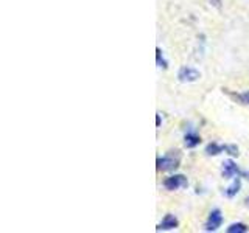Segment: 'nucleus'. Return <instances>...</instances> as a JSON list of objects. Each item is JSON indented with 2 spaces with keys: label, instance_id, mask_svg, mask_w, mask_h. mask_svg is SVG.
I'll return each mask as SVG.
<instances>
[{
  "label": "nucleus",
  "instance_id": "13",
  "mask_svg": "<svg viewBox=\"0 0 249 233\" xmlns=\"http://www.w3.org/2000/svg\"><path fill=\"white\" fill-rule=\"evenodd\" d=\"M210 2H212L215 6H220V3H221V0H210Z\"/></svg>",
  "mask_w": 249,
  "mask_h": 233
},
{
  "label": "nucleus",
  "instance_id": "4",
  "mask_svg": "<svg viewBox=\"0 0 249 233\" xmlns=\"http://www.w3.org/2000/svg\"><path fill=\"white\" fill-rule=\"evenodd\" d=\"M163 186H165L168 191H175V190L182 188V186H187V179L182 174L170 176L163 181Z\"/></svg>",
  "mask_w": 249,
  "mask_h": 233
},
{
  "label": "nucleus",
  "instance_id": "11",
  "mask_svg": "<svg viewBox=\"0 0 249 233\" xmlns=\"http://www.w3.org/2000/svg\"><path fill=\"white\" fill-rule=\"evenodd\" d=\"M156 58H158V66L159 67H163V68L167 67V62H165V59H163V56H162L160 49H156Z\"/></svg>",
  "mask_w": 249,
  "mask_h": 233
},
{
  "label": "nucleus",
  "instance_id": "7",
  "mask_svg": "<svg viewBox=\"0 0 249 233\" xmlns=\"http://www.w3.org/2000/svg\"><path fill=\"white\" fill-rule=\"evenodd\" d=\"M184 143L187 148H195L201 143V137L198 134H195V132H187L184 137Z\"/></svg>",
  "mask_w": 249,
  "mask_h": 233
},
{
  "label": "nucleus",
  "instance_id": "2",
  "mask_svg": "<svg viewBox=\"0 0 249 233\" xmlns=\"http://www.w3.org/2000/svg\"><path fill=\"white\" fill-rule=\"evenodd\" d=\"M178 78H179V81H181V83H195V81H198L201 78V73L198 72L196 68L185 66V67L179 68Z\"/></svg>",
  "mask_w": 249,
  "mask_h": 233
},
{
  "label": "nucleus",
  "instance_id": "14",
  "mask_svg": "<svg viewBox=\"0 0 249 233\" xmlns=\"http://www.w3.org/2000/svg\"><path fill=\"white\" fill-rule=\"evenodd\" d=\"M158 126H160V115L158 114Z\"/></svg>",
  "mask_w": 249,
  "mask_h": 233
},
{
  "label": "nucleus",
  "instance_id": "5",
  "mask_svg": "<svg viewBox=\"0 0 249 233\" xmlns=\"http://www.w3.org/2000/svg\"><path fill=\"white\" fill-rule=\"evenodd\" d=\"M243 177V171H241L235 162L232 160H226L223 163V177L226 179H232V177Z\"/></svg>",
  "mask_w": 249,
  "mask_h": 233
},
{
  "label": "nucleus",
  "instance_id": "10",
  "mask_svg": "<svg viewBox=\"0 0 249 233\" xmlns=\"http://www.w3.org/2000/svg\"><path fill=\"white\" fill-rule=\"evenodd\" d=\"M245 232H248V227L245 224H241V222L232 224L228 227V233H245Z\"/></svg>",
  "mask_w": 249,
  "mask_h": 233
},
{
  "label": "nucleus",
  "instance_id": "12",
  "mask_svg": "<svg viewBox=\"0 0 249 233\" xmlns=\"http://www.w3.org/2000/svg\"><path fill=\"white\" fill-rule=\"evenodd\" d=\"M238 98L243 101L245 104H249V92H245V93H241V95H238Z\"/></svg>",
  "mask_w": 249,
  "mask_h": 233
},
{
  "label": "nucleus",
  "instance_id": "15",
  "mask_svg": "<svg viewBox=\"0 0 249 233\" xmlns=\"http://www.w3.org/2000/svg\"><path fill=\"white\" fill-rule=\"evenodd\" d=\"M248 202H249V199H248Z\"/></svg>",
  "mask_w": 249,
  "mask_h": 233
},
{
  "label": "nucleus",
  "instance_id": "9",
  "mask_svg": "<svg viewBox=\"0 0 249 233\" xmlns=\"http://www.w3.org/2000/svg\"><path fill=\"white\" fill-rule=\"evenodd\" d=\"M206 152L209 155H216V154H220V152H224V146L223 145H216V143H210L206 148Z\"/></svg>",
  "mask_w": 249,
  "mask_h": 233
},
{
  "label": "nucleus",
  "instance_id": "1",
  "mask_svg": "<svg viewBox=\"0 0 249 233\" xmlns=\"http://www.w3.org/2000/svg\"><path fill=\"white\" fill-rule=\"evenodd\" d=\"M179 154H165L162 157H158V169L159 171H171V169H176L179 166Z\"/></svg>",
  "mask_w": 249,
  "mask_h": 233
},
{
  "label": "nucleus",
  "instance_id": "6",
  "mask_svg": "<svg viewBox=\"0 0 249 233\" xmlns=\"http://www.w3.org/2000/svg\"><path fill=\"white\" fill-rule=\"evenodd\" d=\"M179 225V222H178V219L173 216V215H167L163 219L159 222V225H158V230H173V229H176Z\"/></svg>",
  "mask_w": 249,
  "mask_h": 233
},
{
  "label": "nucleus",
  "instance_id": "8",
  "mask_svg": "<svg viewBox=\"0 0 249 233\" xmlns=\"http://www.w3.org/2000/svg\"><path fill=\"white\" fill-rule=\"evenodd\" d=\"M240 186H241L240 179H235V181L232 182V185L229 186V188L224 191V193H226V196H228V198H233V196H235V194L240 191Z\"/></svg>",
  "mask_w": 249,
  "mask_h": 233
},
{
  "label": "nucleus",
  "instance_id": "3",
  "mask_svg": "<svg viewBox=\"0 0 249 233\" xmlns=\"http://www.w3.org/2000/svg\"><path fill=\"white\" fill-rule=\"evenodd\" d=\"M221 224H223V215L221 212L218 208L212 210L207 217V221H206V230L207 232H215L221 227Z\"/></svg>",
  "mask_w": 249,
  "mask_h": 233
}]
</instances>
